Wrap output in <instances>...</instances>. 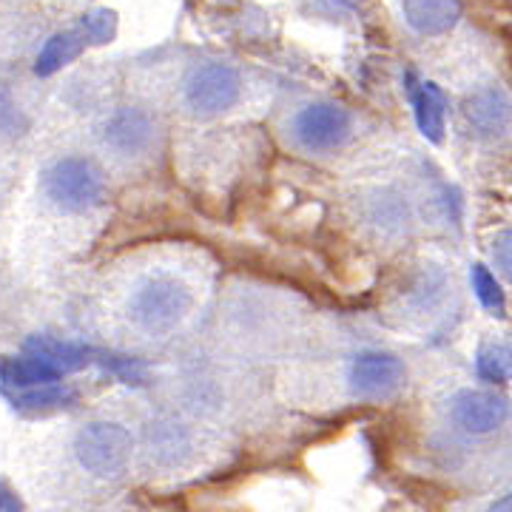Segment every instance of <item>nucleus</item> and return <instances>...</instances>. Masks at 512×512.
I'll return each instance as SVG.
<instances>
[{"instance_id":"20","label":"nucleus","mask_w":512,"mask_h":512,"mask_svg":"<svg viewBox=\"0 0 512 512\" xmlns=\"http://www.w3.org/2000/svg\"><path fill=\"white\" fill-rule=\"evenodd\" d=\"M114 32H117V15L109 9H97L83 18V35L92 43H109Z\"/></svg>"},{"instance_id":"8","label":"nucleus","mask_w":512,"mask_h":512,"mask_svg":"<svg viewBox=\"0 0 512 512\" xmlns=\"http://www.w3.org/2000/svg\"><path fill=\"white\" fill-rule=\"evenodd\" d=\"M413 220V202L399 185H376L359 197V222L376 239H402L413 228Z\"/></svg>"},{"instance_id":"18","label":"nucleus","mask_w":512,"mask_h":512,"mask_svg":"<svg viewBox=\"0 0 512 512\" xmlns=\"http://www.w3.org/2000/svg\"><path fill=\"white\" fill-rule=\"evenodd\" d=\"M473 291L481 299V305L487 308V311L498 313V316H504V293L498 288V282H495V276L484 268V265H473Z\"/></svg>"},{"instance_id":"2","label":"nucleus","mask_w":512,"mask_h":512,"mask_svg":"<svg viewBox=\"0 0 512 512\" xmlns=\"http://www.w3.org/2000/svg\"><path fill=\"white\" fill-rule=\"evenodd\" d=\"M40 188L57 211L86 214L106 200V174L89 157L69 154L43 171Z\"/></svg>"},{"instance_id":"11","label":"nucleus","mask_w":512,"mask_h":512,"mask_svg":"<svg viewBox=\"0 0 512 512\" xmlns=\"http://www.w3.org/2000/svg\"><path fill=\"white\" fill-rule=\"evenodd\" d=\"M461 0H404V18L410 29L424 37H439L450 32L461 20Z\"/></svg>"},{"instance_id":"9","label":"nucleus","mask_w":512,"mask_h":512,"mask_svg":"<svg viewBox=\"0 0 512 512\" xmlns=\"http://www.w3.org/2000/svg\"><path fill=\"white\" fill-rule=\"evenodd\" d=\"M157 123L146 109L123 106L111 114L103 126V143L117 157H143L154 146Z\"/></svg>"},{"instance_id":"5","label":"nucleus","mask_w":512,"mask_h":512,"mask_svg":"<svg viewBox=\"0 0 512 512\" xmlns=\"http://www.w3.org/2000/svg\"><path fill=\"white\" fill-rule=\"evenodd\" d=\"M134 453V439L117 421H89L74 436L77 464L94 478L114 481L128 470Z\"/></svg>"},{"instance_id":"21","label":"nucleus","mask_w":512,"mask_h":512,"mask_svg":"<svg viewBox=\"0 0 512 512\" xmlns=\"http://www.w3.org/2000/svg\"><path fill=\"white\" fill-rule=\"evenodd\" d=\"M490 254H493L498 274L504 276L507 282H512V225L501 228V231L495 234L493 245H490Z\"/></svg>"},{"instance_id":"22","label":"nucleus","mask_w":512,"mask_h":512,"mask_svg":"<svg viewBox=\"0 0 512 512\" xmlns=\"http://www.w3.org/2000/svg\"><path fill=\"white\" fill-rule=\"evenodd\" d=\"M23 126H26V120L15 106V100L9 97V92L0 89V137H15Z\"/></svg>"},{"instance_id":"13","label":"nucleus","mask_w":512,"mask_h":512,"mask_svg":"<svg viewBox=\"0 0 512 512\" xmlns=\"http://www.w3.org/2000/svg\"><path fill=\"white\" fill-rule=\"evenodd\" d=\"M413 83V77H410ZM410 97H413V109H416V123H419L421 134L430 143H441L444 137V117H447V100L436 83H413L410 86Z\"/></svg>"},{"instance_id":"1","label":"nucleus","mask_w":512,"mask_h":512,"mask_svg":"<svg viewBox=\"0 0 512 512\" xmlns=\"http://www.w3.org/2000/svg\"><path fill=\"white\" fill-rule=\"evenodd\" d=\"M197 285L174 268H151L134 279L126 296L131 328L146 339H168L194 316Z\"/></svg>"},{"instance_id":"16","label":"nucleus","mask_w":512,"mask_h":512,"mask_svg":"<svg viewBox=\"0 0 512 512\" xmlns=\"http://www.w3.org/2000/svg\"><path fill=\"white\" fill-rule=\"evenodd\" d=\"M83 46H86V35H83V32H60V35L49 37L46 46H43L40 55H37L35 74L49 77V74H55L57 69L69 66L74 57L83 52Z\"/></svg>"},{"instance_id":"23","label":"nucleus","mask_w":512,"mask_h":512,"mask_svg":"<svg viewBox=\"0 0 512 512\" xmlns=\"http://www.w3.org/2000/svg\"><path fill=\"white\" fill-rule=\"evenodd\" d=\"M106 365H109L117 376H123L126 382H140V376H143V373H140V367L134 365L131 359H117V356H109V362H106Z\"/></svg>"},{"instance_id":"4","label":"nucleus","mask_w":512,"mask_h":512,"mask_svg":"<svg viewBox=\"0 0 512 512\" xmlns=\"http://www.w3.org/2000/svg\"><path fill=\"white\" fill-rule=\"evenodd\" d=\"M350 137H353V114L330 100H316L302 106L288 123L291 146L311 157H325L339 151Z\"/></svg>"},{"instance_id":"7","label":"nucleus","mask_w":512,"mask_h":512,"mask_svg":"<svg viewBox=\"0 0 512 512\" xmlns=\"http://www.w3.org/2000/svg\"><path fill=\"white\" fill-rule=\"evenodd\" d=\"M242 94V77L228 63L194 66L183 83L185 109L197 117H217L228 111Z\"/></svg>"},{"instance_id":"24","label":"nucleus","mask_w":512,"mask_h":512,"mask_svg":"<svg viewBox=\"0 0 512 512\" xmlns=\"http://www.w3.org/2000/svg\"><path fill=\"white\" fill-rule=\"evenodd\" d=\"M356 6H359V0H316V9L325 15H339V12H348Z\"/></svg>"},{"instance_id":"10","label":"nucleus","mask_w":512,"mask_h":512,"mask_svg":"<svg viewBox=\"0 0 512 512\" xmlns=\"http://www.w3.org/2000/svg\"><path fill=\"white\" fill-rule=\"evenodd\" d=\"M461 114L478 137H501L512 126V103L495 86H484L467 94Z\"/></svg>"},{"instance_id":"15","label":"nucleus","mask_w":512,"mask_h":512,"mask_svg":"<svg viewBox=\"0 0 512 512\" xmlns=\"http://www.w3.org/2000/svg\"><path fill=\"white\" fill-rule=\"evenodd\" d=\"M0 379L6 387H15L18 393L26 390H37V387H49V384L60 382V373L46 362H40L35 356L23 353L20 359H6L0 365Z\"/></svg>"},{"instance_id":"6","label":"nucleus","mask_w":512,"mask_h":512,"mask_svg":"<svg viewBox=\"0 0 512 512\" xmlns=\"http://www.w3.org/2000/svg\"><path fill=\"white\" fill-rule=\"evenodd\" d=\"M407 382V367L387 350H362L350 356L345 367V387L353 402H387Z\"/></svg>"},{"instance_id":"25","label":"nucleus","mask_w":512,"mask_h":512,"mask_svg":"<svg viewBox=\"0 0 512 512\" xmlns=\"http://www.w3.org/2000/svg\"><path fill=\"white\" fill-rule=\"evenodd\" d=\"M0 512H23L20 498L12 493V487L6 481H0Z\"/></svg>"},{"instance_id":"14","label":"nucleus","mask_w":512,"mask_h":512,"mask_svg":"<svg viewBox=\"0 0 512 512\" xmlns=\"http://www.w3.org/2000/svg\"><path fill=\"white\" fill-rule=\"evenodd\" d=\"M26 353L40 359V362H46L49 367H55L60 376L89 365V356H92L89 348L74 345V342H63V339H52V336H32L26 342Z\"/></svg>"},{"instance_id":"26","label":"nucleus","mask_w":512,"mask_h":512,"mask_svg":"<svg viewBox=\"0 0 512 512\" xmlns=\"http://www.w3.org/2000/svg\"><path fill=\"white\" fill-rule=\"evenodd\" d=\"M470 512H512V493L490 498V501H484L481 507H473Z\"/></svg>"},{"instance_id":"3","label":"nucleus","mask_w":512,"mask_h":512,"mask_svg":"<svg viewBox=\"0 0 512 512\" xmlns=\"http://www.w3.org/2000/svg\"><path fill=\"white\" fill-rule=\"evenodd\" d=\"M512 419V404L493 390H456L444 402V427L450 441H481L501 433Z\"/></svg>"},{"instance_id":"12","label":"nucleus","mask_w":512,"mask_h":512,"mask_svg":"<svg viewBox=\"0 0 512 512\" xmlns=\"http://www.w3.org/2000/svg\"><path fill=\"white\" fill-rule=\"evenodd\" d=\"M450 293V279L436 265H424L419 276L413 279L410 291L404 296V305L410 316H433L444 305Z\"/></svg>"},{"instance_id":"19","label":"nucleus","mask_w":512,"mask_h":512,"mask_svg":"<svg viewBox=\"0 0 512 512\" xmlns=\"http://www.w3.org/2000/svg\"><path fill=\"white\" fill-rule=\"evenodd\" d=\"M69 399H74L72 390L57 387V384H49V387H37V390L18 393V396H15V404H18V407H29V410H43V407H60V404H66Z\"/></svg>"},{"instance_id":"17","label":"nucleus","mask_w":512,"mask_h":512,"mask_svg":"<svg viewBox=\"0 0 512 512\" xmlns=\"http://www.w3.org/2000/svg\"><path fill=\"white\" fill-rule=\"evenodd\" d=\"M476 370L484 382H510L512 379V345L510 342H484L478 348Z\"/></svg>"}]
</instances>
